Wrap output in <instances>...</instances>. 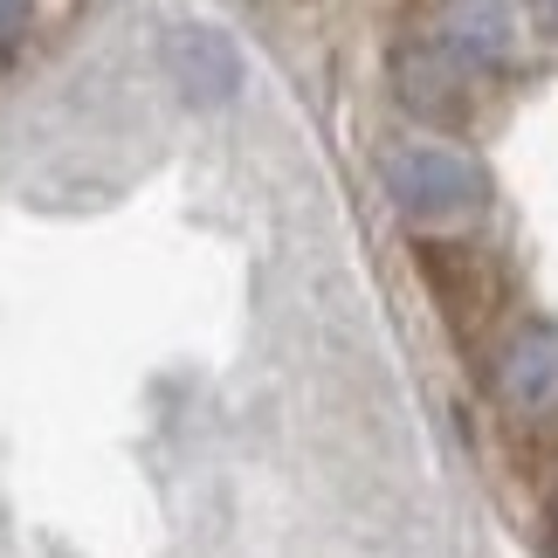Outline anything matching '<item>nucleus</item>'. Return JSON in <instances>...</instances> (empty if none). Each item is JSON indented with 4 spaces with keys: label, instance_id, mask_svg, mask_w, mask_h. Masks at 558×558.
Returning <instances> with one entry per match:
<instances>
[{
    "label": "nucleus",
    "instance_id": "obj_1",
    "mask_svg": "<svg viewBox=\"0 0 558 558\" xmlns=\"http://www.w3.org/2000/svg\"><path fill=\"white\" fill-rule=\"evenodd\" d=\"M386 193L407 214H469L483 207V173L448 145H407L386 159Z\"/></svg>",
    "mask_w": 558,
    "mask_h": 558
},
{
    "label": "nucleus",
    "instance_id": "obj_2",
    "mask_svg": "<svg viewBox=\"0 0 558 558\" xmlns=\"http://www.w3.org/2000/svg\"><path fill=\"white\" fill-rule=\"evenodd\" d=\"M166 76L180 83L186 104H228L242 90V49L207 21H180L166 28Z\"/></svg>",
    "mask_w": 558,
    "mask_h": 558
},
{
    "label": "nucleus",
    "instance_id": "obj_3",
    "mask_svg": "<svg viewBox=\"0 0 558 558\" xmlns=\"http://www.w3.org/2000/svg\"><path fill=\"white\" fill-rule=\"evenodd\" d=\"M497 400L518 421H558V331L551 325H524L497 359Z\"/></svg>",
    "mask_w": 558,
    "mask_h": 558
},
{
    "label": "nucleus",
    "instance_id": "obj_4",
    "mask_svg": "<svg viewBox=\"0 0 558 558\" xmlns=\"http://www.w3.org/2000/svg\"><path fill=\"white\" fill-rule=\"evenodd\" d=\"M427 41L448 62H462L469 76H489L510 56V14H504V0H448L435 14V28H427Z\"/></svg>",
    "mask_w": 558,
    "mask_h": 558
},
{
    "label": "nucleus",
    "instance_id": "obj_5",
    "mask_svg": "<svg viewBox=\"0 0 558 558\" xmlns=\"http://www.w3.org/2000/svg\"><path fill=\"white\" fill-rule=\"evenodd\" d=\"M28 35V0H0V56Z\"/></svg>",
    "mask_w": 558,
    "mask_h": 558
},
{
    "label": "nucleus",
    "instance_id": "obj_6",
    "mask_svg": "<svg viewBox=\"0 0 558 558\" xmlns=\"http://www.w3.org/2000/svg\"><path fill=\"white\" fill-rule=\"evenodd\" d=\"M531 14H538V28L558 35V0H531Z\"/></svg>",
    "mask_w": 558,
    "mask_h": 558
},
{
    "label": "nucleus",
    "instance_id": "obj_7",
    "mask_svg": "<svg viewBox=\"0 0 558 558\" xmlns=\"http://www.w3.org/2000/svg\"><path fill=\"white\" fill-rule=\"evenodd\" d=\"M551 551H558V497H551Z\"/></svg>",
    "mask_w": 558,
    "mask_h": 558
}]
</instances>
